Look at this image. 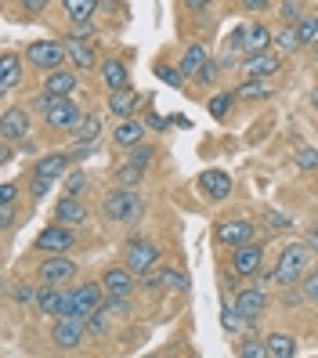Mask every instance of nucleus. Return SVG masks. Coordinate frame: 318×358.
<instances>
[{
	"instance_id": "nucleus-59",
	"label": "nucleus",
	"mask_w": 318,
	"mask_h": 358,
	"mask_svg": "<svg viewBox=\"0 0 318 358\" xmlns=\"http://www.w3.org/2000/svg\"><path fill=\"white\" fill-rule=\"evenodd\" d=\"M311 48H315V58H318V40H315V44H311Z\"/></svg>"
},
{
	"instance_id": "nucleus-24",
	"label": "nucleus",
	"mask_w": 318,
	"mask_h": 358,
	"mask_svg": "<svg viewBox=\"0 0 318 358\" xmlns=\"http://www.w3.org/2000/svg\"><path fill=\"white\" fill-rule=\"evenodd\" d=\"M113 141L120 145V149H134V145L145 141V123L138 120H120L113 127Z\"/></svg>"
},
{
	"instance_id": "nucleus-16",
	"label": "nucleus",
	"mask_w": 318,
	"mask_h": 358,
	"mask_svg": "<svg viewBox=\"0 0 318 358\" xmlns=\"http://www.w3.org/2000/svg\"><path fill=\"white\" fill-rule=\"evenodd\" d=\"M257 239V224H250V221H221L217 224V243L221 246H243V243H253Z\"/></svg>"
},
{
	"instance_id": "nucleus-42",
	"label": "nucleus",
	"mask_w": 318,
	"mask_h": 358,
	"mask_svg": "<svg viewBox=\"0 0 318 358\" xmlns=\"http://www.w3.org/2000/svg\"><path fill=\"white\" fill-rule=\"evenodd\" d=\"M127 163H134V166H141V171H145V166L152 163V145H134L131 159H127Z\"/></svg>"
},
{
	"instance_id": "nucleus-49",
	"label": "nucleus",
	"mask_w": 318,
	"mask_h": 358,
	"mask_svg": "<svg viewBox=\"0 0 318 358\" xmlns=\"http://www.w3.org/2000/svg\"><path fill=\"white\" fill-rule=\"evenodd\" d=\"M217 73H221V62H206V66L199 69V76H196V80H199V83H214V80H217Z\"/></svg>"
},
{
	"instance_id": "nucleus-13",
	"label": "nucleus",
	"mask_w": 318,
	"mask_h": 358,
	"mask_svg": "<svg viewBox=\"0 0 318 358\" xmlns=\"http://www.w3.org/2000/svg\"><path fill=\"white\" fill-rule=\"evenodd\" d=\"M62 44H66V55H69V62H73L76 69L87 73V69H98V66H101L91 40H80V36H69V33H66V36H62Z\"/></svg>"
},
{
	"instance_id": "nucleus-22",
	"label": "nucleus",
	"mask_w": 318,
	"mask_h": 358,
	"mask_svg": "<svg viewBox=\"0 0 318 358\" xmlns=\"http://www.w3.org/2000/svg\"><path fill=\"white\" fill-rule=\"evenodd\" d=\"M138 105H141V94H138V91H131V87H123V91H109V113H113L116 120H131Z\"/></svg>"
},
{
	"instance_id": "nucleus-25",
	"label": "nucleus",
	"mask_w": 318,
	"mask_h": 358,
	"mask_svg": "<svg viewBox=\"0 0 318 358\" xmlns=\"http://www.w3.org/2000/svg\"><path fill=\"white\" fill-rule=\"evenodd\" d=\"M18 83H22V62H18V55H4L0 58V94H11Z\"/></svg>"
},
{
	"instance_id": "nucleus-2",
	"label": "nucleus",
	"mask_w": 318,
	"mask_h": 358,
	"mask_svg": "<svg viewBox=\"0 0 318 358\" xmlns=\"http://www.w3.org/2000/svg\"><path fill=\"white\" fill-rule=\"evenodd\" d=\"M308 264H311V246L308 243H289L282 254H279V264H275L271 279L275 286H296L304 275H308Z\"/></svg>"
},
{
	"instance_id": "nucleus-51",
	"label": "nucleus",
	"mask_w": 318,
	"mask_h": 358,
	"mask_svg": "<svg viewBox=\"0 0 318 358\" xmlns=\"http://www.w3.org/2000/svg\"><path fill=\"white\" fill-rule=\"evenodd\" d=\"M282 18H286V22H296V18H301V4H296V0H282Z\"/></svg>"
},
{
	"instance_id": "nucleus-17",
	"label": "nucleus",
	"mask_w": 318,
	"mask_h": 358,
	"mask_svg": "<svg viewBox=\"0 0 318 358\" xmlns=\"http://www.w3.org/2000/svg\"><path fill=\"white\" fill-rule=\"evenodd\" d=\"M243 69H246V76H275L282 69V55L275 51V55H268V51H257V55H246L243 58Z\"/></svg>"
},
{
	"instance_id": "nucleus-32",
	"label": "nucleus",
	"mask_w": 318,
	"mask_h": 358,
	"mask_svg": "<svg viewBox=\"0 0 318 358\" xmlns=\"http://www.w3.org/2000/svg\"><path fill=\"white\" fill-rule=\"evenodd\" d=\"M62 8H66V15L73 18V22H87V18L94 15L98 0H62Z\"/></svg>"
},
{
	"instance_id": "nucleus-19",
	"label": "nucleus",
	"mask_w": 318,
	"mask_h": 358,
	"mask_svg": "<svg viewBox=\"0 0 318 358\" xmlns=\"http://www.w3.org/2000/svg\"><path fill=\"white\" fill-rule=\"evenodd\" d=\"M55 221L58 224H83L87 221V206L80 203V196H62L58 203H55Z\"/></svg>"
},
{
	"instance_id": "nucleus-30",
	"label": "nucleus",
	"mask_w": 318,
	"mask_h": 358,
	"mask_svg": "<svg viewBox=\"0 0 318 358\" xmlns=\"http://www.w3.org/2000/svg\"><path fill=\"white\" fill-rule=\"evenodd\" d=\"M73 131H76V141H80V145H83V141L91 145V141H98V134H101V120L91 116V113H83V120L76 123Z\"/></svg>"
},
{
	"instance_id": "nucleus-31",
	"label": "nucleus",
	"mask_w": 318,
	"mask_h": 358,
	"mask_svg": "<svg viewBox=\"0 0 318 358\" xmlns=\"http://www.w3.org/2000/svg\"><path fill=\"white\" fill-rule=\"evenodd\" d=\"M268 94H271V87L264 83V76H250L236 91V98H243V101H257V98H268Z\"/></svg>"
},
{
	"instance_id": "nucleus-53",
	"label": "nucleus",
	"mask_w": 318,
	"mask_h": 358,
	"mask_svg": "<svg viewBox=\"0 0 318 358\" xmlns=\"http://www.w3.org/2000/svg\"><path fill=\"white\" fill-rule=\"evenodd\" d=\"M15 221V203H0V228H11Z\"/></svg>"
},
{
	"instance_id": "nucleus-9",
	"label": "nucleus",
	"mask_w": 318,
	"mask_h": 358,
	"mask_svg": "<svg viewBox=\"0 0 318 358\" xmlns=\"http://www.w3.org/2000/svg\"><path fill=\"white\" fill-rule=\"evenodd\" d=\"M231 271H236V275H261L264 271L261 243H243V246L231 250Z\"/></svg>"
},
{
	"instance_id": "nucleus-52",
	"label": "nucleus",
	"mask_w": 318,
	"mask_h": 358,
	"mask_svg": "<svg viewBox=\"0 0 318 358\" xmlns=\"http://www.w3.org/2000/svg\"><path fill=\"white\" fill-rule=\"evenodd\" d=\"M15 199H18V185L4 181V185H0V203H15Z\"/></svg>"
},
{
	"instance_id": "nucleus-28",
	"label": "nucleus",
	"mask_w": 318,
	"mask_h": 358,
	"mask_svg": "<svg viewBox=\"0 0 318 358\" xmlns=\"http://www.w3.org/2000/svg\"><path fill=\"white\" fill-rule=\"evenodd\" d=\"M264 348H268V358H293L296 355V341L286 333H268Z\"/></svg>"
},
{
	"instance_id": "nucleus-21",
	"label": "nucleus",
	"mask_w": 318,
	"mask_h": 358,
	"mask_svg": "<svg viewBox=\"0 0 318 358\" xmlns=\"http://www.w3.org/2000/svg\"><path fill=\"white\" fill-rule=\"evenodd\" d=\"M69 163H73L69 152H51V156H40V159L33 163V174H44V178L62 181V178L69 174Z\"/></svg>"
},
{
	"instance_id": "nucleus-55",
	"label": "nucleus",
	"mask_w": 318,
	"mask_h": 358,
	"mask_svg": "<svg viewBox=\"0 0 318 358\" xmlns=\"http://www.w3.org/2000/svg\"><path fill=\"white\" fill-rule=\"evenodd\" d=\"M181 4H185L188 11H206V8H210V0H181Z\"/></svg>"
},
{
	"instance_id": "nucleus-45",
	"label": "nucleus",
	"mask_w": 318,
	"mask_h": 358,
	"mask_svg": "<svg viewBox=\"0 0 318 358\" xmlns=\"http://www.w3.org/2000/svg\"><path fill=\"white\" fill-rule=\"evenodd\" d=\"M264 228L268 231H282V228H289V217L286 214H275V210H264Z\"/></svg>"
},
{
	"instance_id": "nucleus-12",
	"label": "nucleus",
	"mask_w": 318,
	"mask_h": 358,
	"mask_svg": "<svg viewBox=\"0 0 318 358\" xmlns=\"http://www.w3.org/2000/svg\"><path fill=\"white\" fill-rule=\"evenodd\" d=\"M231 188H236V181H231L228 171H203L199 174V192L210 199V203H224L231 196Z\"/></svg>"
},
{
	"instance_id": "nucleus-40",
	"label": "nucleus",
	"mask_w": 318,
	"mask_h": 358,
	"mask_svg": "<svg viewBox=\"0 0 318 358\" xmlns=\"http://www.w3.org/2000/svg\"><path fill=\"white\" fill-rule=\"evenodd\" d=\"M231 101H236V94H214V98H210V105H206V109H210V116L224 120V116H228V109H231Z\"/></svg>"
},
{
	"instance_id": "nucleus-1",
	"label": "nucleus",
	"mask_w": 318,
	"mask_h": 358,
	"mask_svg": "<svg viewBox=\"0 0 318 358\" xmlns=\"http://www.w3.org/2000/svg\"><path fill=\"white\" fill-rule=\"evenodd\" d=\"M33 113L44 116V123L51 131H69V127H76V123L83 120V109L73 98H58V94H48V91L33 101Z\"/></svg>"
},
{
	"instance_id": "nucleus-54",
	"label": "nucleus",
	"mask_w": 318,
	"mask_h": 358,
	"mask_svg": "<svg viewBox=\"0 0 318 358\" xmlns=\"http://www.w3.org/2000/svg\"><path fill=\"white\" fill-rule=\"evenodd\" d=\"M243 11H268L271 8V0H239Z\"/></svg>"
},
{
	"instance_id": "nucleus-4",
	"label": "nucleus",
	"mask_w": 318,
	"mask_h": 358,
	"mask_svg": "<svg viewBox=\"0 0 318 358\" xmlns=\"http://www.w3.org/2000/svg\"><path fill=\"white\" fill-rule=\"evenodd\" d=\"M66 44L62 40H29L26 44V62L36 66L40 73H51V69H62V62H66Z\"/></svg>"
},
{
	"instance_id": "nucleus-44",
	"label": "nucleus",
	"mask_w": 318,
	"mask_h": 358,
	"mask_svg": "<svg viewBox=\"0 0 318 358\" xmlns=\"http://www.w3.org/2000/svg\"><path fill=\"white\" fill-rule=\"evenodd\" d=\"M156 76L163 83H171V87H181V83H185V73L181 69H171V66H156Z\"/></svg>"
},
{
	"instance_id": "nucleus-14",
	"label": "nucleus",
	"mask_w": 318,
	"mask_h": 358,
	"mask_svg": "<svg viewBox=\"0 0 318 358\" xmlns=\"http://www.w3.org/2000/svg\"><path fill=\"white\" fill-rule=\"evenodd\" d=\"M236 308H239V315H243L246 322H257L261 315H264V308H268L264 286H243L239 297H236Z\"/></svg>"
},
{
	"instance_id": "nucleus-34",
	"label": "nucleus",
	"mask_w": 318,
	"mask_h": 358,
	"mask_svg": "<svg viewBox=\"0 0 318 358\" xmlns=\"http://www.w3.org/2000/svg\"><path fill=\"white\" fill-rule=\"evenodd\" d=\"M36 289H40V286H33V282H15L11 301L22 304V308H29V304H36Z\"/></svg>"
},
{
	"instance_id": "nucleus-39",
	"label": "nucleus",
	"mask_w": 318,
	"mask_h": 358,
	"mask_svg": "<svg viewBox=\"0 0 318 358\" xmlns=\"http://www.w3.org/2000/svg\"><path fill=\"white\" fill-rule=\"evenodd\" d=\"M296 29H301V44L311 48L315 40H318V15H315V18H301V22H296Z\"/></svg>"
},
{
	"instance_id": "nucleus-38",
	"label": "nucleus",
	"mask_w": 318,
	"mask_h": 358,
	"mask_svg": "<svg viewBox=\"0 0 318 358\" xmlns=\"http://www.w3.org/2000/svg\"><path fill=\"white\" fill-rule=\"evenodd\" d=\"M236 355L239 358H268V348H264V341H253V336H250V341H243L236 348Z\"/></svg>"
},
{
	"instance_id": "nucleus-58",
	"label": "nucleus",
	"mask_w": 318,
	"mask_h": 358,
	"mask_svg": "<svg viewBox=\"0 0 318 358\" xmlns=\"http://www.w3.org/2000/svg\"><path fill=\"white\" fill-rule=\"evenodd\" d=\"M311 105H315V113H318V87L311 91Z\"/></svg>"
},
{
	"instance_id": "nucleus-46",
	"label": "nucleus",
	"mask_w": 318,
	"mask_h": 358,
	"mask_svg": "<svg viewBox=\"0 0 318 358\" xmlns=\"http://www.w3.org/2000/svg\"><path fill=\"white\" fill-rule=\"evenodd\" d=\"M296 166H301V171H318V152L315 149H301L296 152Z\"/></svg>"
},
{
	"instance_id": "nucleus-20",
	"label": "nucleus",
	"mask_w": 318,
	"mask_h": 358,
	"mask_svg": "<svg viewBox=\"0 0 318 358\" xmlns=\"http://www.w3.org/2000/svg\"><path fill=\"white\" fill-rule=\"evenodd\" d=\"M76 73H69V69H51V73H44V91L48 94H58V98H73L76 94Z\"/></svg>"
},
{
	"instance_id": "nucleus-35",
	"label": "nucleus",
	"mask_w": 318,
	"mask_h": 358,
	"mask_svg": "<svg viewBox=\"0 0 318 358\" xmlns=\"http://www.w3.org/2000/svg\"><path fill=\"white\" fill-rule=\"evenodd\" d=\"M221 326H224L228 333H239V329L246 326V319L239 315V308H236V304H224V311H221Z\"/></svg>"
},
{
	"instance_id": "nucleus-8",
	"label": "nucleus",
	"mask_w": 318,
	"mask_h": 358,
	"mask_svg": "<svg viewBox=\"0 0 318 358\" xmlns=\"http://www.w3.org/2000/svg\"><path fill=\"white\" fill-rule=\"evenodd\" d=\"M101 286H105V297H131L138 289V275L127 264H113V268H105Z\"/></svg>"
},
{
	"instance_id": "nucleus-3",
	"label": "nucleus",
	"mask_w": 318,
	"mask_h": 358,
	"mask_svg": "<svg viewBox=\"0 0 318 358\" xmlns=\"http://www.w3.org/2000/svg\"><path fill=\"white\" fill-rule=\"evenodd\" d=\"M101 214L109 221H120V224H134L141 214H145V199L134 192V188H113L109 196L101 199Z\"/></svg>"
},
{
	"instance_id": "nucleus-5",
	"label": "nucleus",
	"mask_w": 318,
	"mask_h": 358,
	"mask_svg": "<svg viewBox=\"0 0 318 358\" xmlns=\"http://www.w3.org/2000/svg\"><path fill=\"white\" fill-rule=\"evenodd\" d=\"M87 319L83 315H69V319H55V329H51V344L58 351H76L87 336Z\"/></svg>"
},
{
	"instance_id": "nucleus-37",
	"label": "nucleus",
	"mask_w": 318,
	"mask_h": 358,
	"mask_svg": "<svg viewBox=\"0 0 318 358\" xmlns=\"http://www.w3.org/2000/svg\"><path fill=\"white\" fill-rule=\"evenodd\" d=\"M163 286H171V289L185 293V289H188V275H185L181 268H163Z\"/></svg>"
},
{
	"instance_id": "nucleus-26",
	"label": "nucleus",
	"mask_w": 318,
	"mask_h": 358,
	"mask_svg": "<svg viewBox=\"0 0 318 358\" xmlns=\"http://www.w3.org/2000/svg\"><path fill=\"white\" fill-rule=\"evenodd\" d=\"M206 62H210V55H206V48L203 44H188L185 48V55H181V73H185V80H196L199 76V69L206 66Z\"/></svg>"
},
{
	"instance_id": "nucleus-7",
	"label": "nucleus",
	"mask_w": 318,
	"mask_h": 358,
	"mask_svg": "<svg viewBox=\"0 0 318 358\" xmlns=\"http://www.w3.org/2000/svg\"><path fill=\"white\" fill-rule=\"evenodd\" d=\"M36 279H40V282H48V286H66V282L76 279V264H73L69 257H62V254H51V257L40 261Z\"/></svg>"
},
{
	"instance_id": "nucleus-15",
	"label": "nucleus",
	"mask_w": 318,
	"mask_h": 358,
	"mask_svg": "<svg viewBox=\"0 0 318 358\" xmlns=\"http://www.w3.org/2000/svg\"><path fill=\"white\" fill-rule=\"evenodd\" d=\"M0 138L4 141H26L29 138V113L22 105L4 109V116H0Z\"/></svg>"
},
{
	"instance_id": "nucleus-48",
	"label": "nucleus",
	"mask_w": 318,
	"mask_h": 358,
	"mask_svg": "<svg viewBox=\"0 0 318 358\" xmlns=\"http://www.w3.org/2000/svg\"><path fill=\"white\" fill-rule=\"evenodd\" d=\"M69 36H80V40H94V26H91V18H87V22H73V26H69Z\"/></svg>"
},
{
	"instance_id": "nucleus-47",
	"label": "nucleus",
	"mask_w": 318,
	"mask_h": 358,
	"mask_svg": "<svg viewBox=\"0 0 318 358\" xmlns=\"http://www.w3.org/2000/svg\"><path fill=\"white\" fill-rule=\"evenodd\" d=\"M163 286V268H152L141 275V289H159Z\"/></svg>"
},
{
	"instance_id": "nucleus-33",
	"label": "nucleus",
	"mask_w": 318,
	"mask_h": 358,
	"mask_svg": "<svg viewBox=\"0 0 318 358\" xmlns=\"http://www.w3.org/2000/svg\"><path fill=\"white\" fill-rule=\"evenodd\" d=\"M55 178H44V174H33L29 178V192H33V199H48L51 192H55Z\"/></svg>"
},
{
	"instance_id": "nucleus-23",
	"label": "nucleus",
	"mask_w": 318,
	"mask_h": 358,
	"mask_svg": "<svg viewBox=\"0 0 318 358\" xmlns=\"http://www.w3.org/2000/svg\"><path fill=\"white\" fill-rule=\"evenodd\" d=\"M271 29L264 26V22H250V26H243V48H246V55H257V51H268L271 48Z\"/></svg>"
},
{
	"instance_id": "nucleus-41",
	"label": "nucleus",
	"mask_w": 318,
	"mask_h": 358,
	"mask_svg": "<svg viewBox=\"0 0 318 358\" xmlns=\"http://www.w3.org/2000/svg\"><path fill=\"white\" fill-rule=\"evenodd\" d=\"M83 188H87V174H83V171H69L66 174V192L69 196H80Z\"/></svg>"
},
{
	"instance_id": "nucleus-36",
	"label": "nucleus",
	"mask_w": 318,
	"mask_h": 358,
	"mask_svg": "<svg viewBox=\"0 0 318 358\" xmlns=\"http://www.w3.org/2000/svg\"><path fill=\"white\" fill-rule=\"evenodd\" d=\"M141 174H145V171H141V166H134V163H123L120 171H116V178H120V185H123V188L141 185Z\"/></svg>"
},
{
	"instance_id": "nucleus-27",
	"label": "nucleus",
	"mask_w": 318,
	"mask_h": 358,
	"mask_svg": "<svg viewBox=\"0 0 318 358\" xmlns=\"http://www.w3.org/2000/svg\"><path fill=\"white\" fill-rule=\"evenodd\" d=\"M271 48L279 51V55H296L304 44H301V29H296L293 22H286L279 33H275V40H271Z\"/></svg>"
},
{
	"instance_id": "nucleus-57",
	"label": "nucleus",
	"mask_w": 318,
	"mask_h": 358,
	"mask_svg": "<svg viewBox=\"0 0 318 358\" xmlns=\"http://www.w3.org/2000/svg\"><path fill=\"white\" fill-rule=\"evenodd\" d=\"M308 246H311V250H318V231H311V236H308Z\"/></svg>"
},
{
	"instance_id": "nucleus-56",
	"label": "nucleus",
	"mask_w": 318,
	"mask_h": 358,
	"mask_svg": "<svg viewBox=\"0 0 318 358\" xmlns=\"http://www.w3.org/2000/svg\"><path fill=\"white\" fill-rule=\"evenodd\" d=\"M145 123H148V127H152V131H163V127H166V120H163V116H148Z\"/></svg>"
},
{
	"instance_id": "nucleus-6",
	"label": "nucleus",
	"mask_w": 318,
	"mask_h": 358,
	"mask_svg": "<svg viewBox=\"0 0 318 358\" xmlns=\"http://www.w3.org/2000/svg\"><path fill=\"white\" fill-rule=\"evenodd\" d=\"M123 264L141 279L145 271H152V268L159 264V246L148 243V239H131V243L123 246Z\"/></svg>"
},
{
	"instance_id": "nucleus-50",
	"label": "nucleus",
	"mask_w": 318,
	"mask_h": 358,
	"mask_svg": "<svg viewBox=\"0 0 318 358\" xmlns=\"http://www.w3.org/2000/svg\"><path fill=\"white\" fill-rule=\"evenodd\" d=\"M18 8H22L26 15H40V11L51 8V0H18Z\"/></svg>"
},
{
	"instance_id": "nucleus-18",
	"label": "nucleus",
	"mask_w": 318,
	"mask_h": 358,
	"mask_svg": "<svg viewBox=\"0 0 318 358\" xmlns=\"http://www.w3.org/2000/svg\"><path fill=\"white\" fill-rule=\"evenodd\" d=\"M98 73H101V83L109 91H123V87H131V73H127V66L120 58H101V66H98Z\"/></svg>"
},
{
	"instance_id": "nucleus-10",
	"label": "nucleus",
	"mask_w": 318,
	"mask_h": 358,
	"mask_svg": "<svg viewBox=\"0 0 318 358\" xmlns=\"http://www.w3.org/2000/svg\"><path fill=\"white\" fill-rule=\"evenodd\" d=\"M73 231H69V224H51V228H44V231H40V236H36V250H40V254H66V250H73Z\"/></svg>"
},
{
	"instance_id": "nucleus-11",
	"label": "nucleus",
	"mask_w": 318,
	"mask_h": 358,
	"mask_svg": "<svg viewBox=\"0 0 318 358\" xmlns=\"http://www.w3.org/2000/svg\"><path fill=\"white\" fill-rule=\"evenodd\" d=\"M69 301H73V311L87 319L91 311H98V308H101V301H105V286H101V282H83V286H73V289H69Z\"/></svg>"
},
{
	"instance_id": "nucleus-43",
	"label": "nucleus",
	"mask_w": 318,
	"mask_h": 358,
	"mask_svg": "<svg viewBox=\"0 0 318 358\" xmlns=\"http://www.w3.org/2000/svg\"><path fill=\"white\" fill-rule=\"evenodd\" d=\"M301 289H304V301L308 304H318V271H311V275L301 279Z\"/></svg>"
},
{
	"instance_id": "nucleus-29",
	"label": "nucleus",
	"mask_w": 318,
	"mask_h": 358,
	"mask_svg": "<svg viewBox=\"0 0 318 358\" xmlns=\"http://www.w3.org/2000/svg\"><path fill=\"white\" fill-rule=\"evenodd\" d=\"M113 315H116V311L101 301V308L87 315V329H91L94 336H105V333H109V326H113Z\"/></svg>"
}]
</instances>
